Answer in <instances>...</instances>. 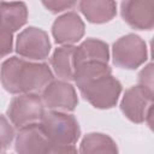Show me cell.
Wrapping results in <instances>:
<instances>
[{
    "instance_id": "obj_1",
    "label": "cell",
    "mask_w": 154,
    "mask_h": 154,
    "mask_svg": "<svg viewBox=\"0 0 154 154\" xmlns=\"http://www.w3.org/2000/svg\"><path fill=\"white\" fill-rule=\"evenodd\" d=\"M0 81L11 94L38 93L53 81V72L45 63H32L11 57L0 67Z\"/></svg>"
},
{
    "instance_id": "obj_2",
    "label": "cell",
    "mask_w": 154,
    "mask_h": 154,
    "mask_svg": "<svg viewBox=\"0 0 154 154\" xmlns=\"http://www.w3.org/2000/svg\"><path fill=\"white\" fill-rule=\"evenodd\" d=\"M82 96L95 108L108 109L117 105L122 93L120 82L112 76L108 65L88 66L73 79Z\"/></svg>"
},
{
    "instance_id": "obj_3",
    "label": "cell",
    "mask_w": 154,
    "mask_h": 154,
    "mask_svg": "<svg viewBox=\"0 0 154 154\" xmlns=\"http://www.w3.org/2000/svg\"><path fill=\"white\" fill-rule=\"evenodd\" d=\"M40 124L52 143V153L77 152L73 146L81 136V129L75 116L51 109L42 114Z\"/></svg>"
},
{
    "instance_id": "obj_4",
    "label": "cell",
    "mask_w": 154,
    "mask_h": 154,
    "mask_svg": "<svg viewBox=\"0 0 154 154\" xmlns=\"http://www.w3.org/2000/svg\"><path fill=\"white\" fill-rule=\"evenodd\" d=\"M112 58L116 66L135 70L148 59L147 45L138 35L128 34L113 43Z\"/></svg>"
},
{
    "instance_id": "obj_5",
    "label": "cell",
    "mask_w": 154,
    "mask_h": 154,
    "mask_svg": "<svg viewBox=\"0 0 154 154\" xmlns=\"http://www.w3.org/2000/svg\"><path fill=\"white\" fill-rule=\"evenodd\" d=\"M153 89L144 85H134L125 90L120 101L123 114L132 123H143L150 118L153 106Z\"/></svg>"
},
{
    "instance_id": "obj_6",
    "label": "cell",
    "mask_w": 154,
    "mask_h": 154,
    "mask_svg": "<svg viewBox=\"0 0 154 154\" xmlns=\"http://www.w3.org/2000/svg\"><path fill=\"white\" fill-rule=\"evenodd\" d=\"M41 96L36 93L18 94L13 97L7 108V117L16 128H22L26 124L35 123L41 119L45 113Z\"/></svg>"
},
{
    "instance_id": "obj_7",
    "label": "cell",
    "mask_w": 154,
    "mask_h": 154,
    "mask_svg": "<svg viewBox=\"0 0 154 154\" xmlns=\"http://www.w3.org/2000/svg\"><path fill=\"white\" fill-rule=\"evenodd\" d=\"M16 52L30 60H43L51 52V41L48 34L36 26L24 29L17 36Z\"/></svg>"
},
{
    "instance_id": "obj_8",
    "label": "cell",
    "mask_w": 154,
    "mask_h": 154,
    "mask_svg": "<svg viewBox=\"0 0 154 154\" xmlns=\"http://www.w3.org/2000/svg\"><path fill=\"white\" fill-rule=\"evenodd\" d=\"M14 149L19 154H48L52 153V143L47 138L41 124L35 122L18 129Z\"/></svg>"
},
{
    "instance_id": "obj_9",
    "label": "cell",
    "mask_w": 154,
    "mask_h": 154,
    "mask_svg": "<svg viewBox=\"0 0 154 154\" xmlns=\"http://www.w3.org/2000/svg\"><path fill=\"white\" fill-rule=\"evenodd\" d=\"M42 102L53 111L71 112L78 103L75 87L67 81H52L42 90Z\"/></svg>"
},
{
    "instance_id": "obj_10",
    "label": "cell",
    "mask_w": 154,
    "mask_h": 154,
    "mask_svg": "<svg viewBox=\"0 0 154 154\" xmlns=\"http://www.w3.org/2000/svg\"><path fill=\"white\" fill-rule=\"evenodd\" d=\"M123 19L137 30H150L154 26V0H122Z\"/></svg>"
},
{
    "instance_id": "obj_11",
    "label": "cell",
    "mask_w": 154,
    "mask_h": 154,
    "mask_svg": "<svg viewBox=\"0 0 154 154\" xmlns=\"http://www.w3.org/2000/svg\"><path fill=\"white\" fill-rule=\"evenodd\" d=\"M84 23L76 12L59 16L52 25V35L59 45H73L84 35Z\"/></svg>"
},
{
    "instance_id": "obj_12",
    "label": "cell",
    "mask_w": 154,
    "mask_h": 154,
    "mask_svg": "<svg viewBox=\"0 0 154 154\" xmlns=\"http://www.w3.org/2000/svg\"><path fill=\"white\" fill-rule=\"evenodd\" d=\"M79 11L88 22L102 24L116 17L117 4L116 0H81Z\"/></svg>"
},
{
    "instance_id": "obj_13",
    "label": "cell",
    "mask_w": 154,
    "mask_h": 154,
    "mask_svg": "<svg viewBox=\"0 0 154 154\" xmlns=\"http://www.w3.org/2000/svg\"><path fill=\"white\" fill-rule=\"evenodd\" d=\"M109 60V49L108 45L97 38H87L75 52V64L76 66L84 63H108Z\"/></svg>"
},
{
    "instance_id": "obj_14",
    "label": "cell",
    "mask_w": 154,
    "mask_h": 154,
    "mask_svg": "<svg viewBox=\"0 0 154 154\" xmlns=\"http://www.w3.org/2000/svg\"><path fill=\"white\" fill-rule=\"evenodd\" d=\"M75 52L76 47L72 45H63L58 47L52 58L51 65L54 73L63 81H73L76 64H75Z\"/></svg>"
},
{
    "instance_id": "obj_15",
    "label": "cell",
    "mask_w": 154,
    "mask_h": 154,
    "mask_svg": "<svg viewBox=\"0 0 154 154\" xmlns=\"http://www.w3.org/2000/svg\"><path fill=\"white\" fill-rule=\"evenodd\" d=\"M28 20V7L23 1H0V25L14 32Z\"/></svg>"
},
{
    "instance_id": "obj_16",
    "label": "cell",
    "mask_w": 154,
    "mask_h": 154,
    "mask_svg": "<svg viewBox=\"0 0 154 154\" xmlns=\"http://www.w3.org/2000/svg\"><path fill=\"white\" fill-rule=\"evenodd\" d=\"M79 152L84 154L91 153H118L116 142L105 134L101 132H90L85 135L81 142Z\"/></svg>"
},
{
    "instance_id": "obj_17",
    "label": "cell",
    "mask_w": 154,
    "mask_h": 154,
    "mask_svg": "<svg viewBox=\"0 0 154 154\" xmlns=\"http://www.w3.org/2000/svg\"><path fill=\"white\" fill-rule=\"evenodd\" d=\"M14 138V130L7 118L0 114V153L5 152Z\"/></svg>"
},
{
    "instance_id": "obj_18",
    "label": "cell",
    "mask_w": 154,
    "mask_h": 154,
    "mask_svg": "<svg viewBox=\"0 0 154 154\" xmlns=\"http://www.w3.org/2000/svg\"><path fill=\"white\" fill-rule=\"evenodd\" d=\"M13 48V32L0 25V58L8 55Z\"/></svg>"
},
{
    "instance_id": "obj_19",
    "label": "cell",
    "mask_w": 154,
    "mask_h": 154,
    "mask_svg": "<svg viewBox=\"0 0 154 154\" xmlns=\"http://www.w3.org/2000/svg\"><path fill=\"white\" fill-rule=\"evenodd\" d=\"M41 2L52 13H58L72 8L77 0H41Z\"/></svg>"
},
{
    "instance_id": "obj_20",
    "label": "cell",
    "mask_w": 154,
    "mask_h": 154,
    "mask_svg": "<svg viewBox=\"0 0 154 154\" xmlns=\"http://www.w3.org/2000/svg\"><path fill=\"white\" fill-rule=\"evenodd\" d=\"M138 82L149 89H153V64L149 63L138 75Z\"/></svg>"
}]
</instances>
